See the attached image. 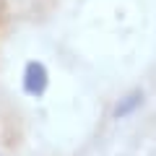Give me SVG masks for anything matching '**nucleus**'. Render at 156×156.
Instances as JSON below:
<instances>
[{"mask_svg": "<svg viewBox=\"0 0 156 156\" xmlns=\"http://www.w3.org/2000/svg\"><path fill=\"white\" fill-rule=\"evenodd\" d=\"M143 104V91H130L125 99H120V104L115 107V117L117 120H125V117H130L138 107Z\"/></svg>", "mask_w": 156, "mask_h": 156, "instance_id": "2", "label": "nucleus"}, {"mask_svg": "<svg viewBox=\"0 0 156 156\" xmlns=\"http://www.w3.org/2000/svg\"><path fill=\"white\" fill-rule=\"evenodd\" d=\"M47 81H50V76H47V68L42 62H29L26 65V70H23V91L29 96H42L47 89Z\"/></svg>", "mask_w": 156, "mask_h": 156, "instance_id": "1", "label": "nucleus"}]
</instances>
